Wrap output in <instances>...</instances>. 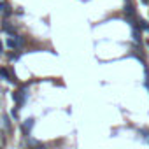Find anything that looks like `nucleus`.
<instances>
[{"instance_id": "obj_6", "label": "nucleus", "mask_w": 149, "mask_h": 149, "mask_svg": "<svg viewBox=\"0 0 149 149\" xmlns=\"http://www.w3.org/2000/svg\"><path fill=\"white\" fill-rule=\"evenodd\" d=\"M2 28H4V30H5L7 33H14V28H12V27H11L9 23H7V21H4V23H2Z\"/></svg>"}, {"instance_id": "obj_2", "label": "nucleus", "mask_w": 149, "mask_h": 149, "mask_svg": "<svg viewBox=\"0 0 149 149\" xmlns=\"http://www.w3.org/2000/svg\"><path fill=\"white\" fill-rule=\"evenodd\" d=\"M33 125H35V119H33V118H28V119L23 123V133H25V135H28V133L32 132Z\"/></svg>"}, {"instance_id": "obj_7", "label": "nucleus", "mask_w": 149, "mask_h": 149, "mask_svg": "<svg viewBox=\"0 0 149 149\" xmlns=\"http://www.w3.org/2000/svg\"><path fill=\"white\" fill-rule=\"evenodd\" d=\"M9 58H11V60H18V58H19V54H18V53H11V54H9Z\"/></svg>"}, {"instance_id": "obj_8", "label": "nucleus", "mask_w": 149, "mask_h": 149, "mask_svg": "<svg viewBox=\"0 0 149 149\" xmlns=\"http://www.w3.org/2000/svg\"><path fill=\"white\" fill-rule=\"evenodd\" d=\"M11 114H12V118H14V119H18V107H16V109H12V112H11Z\"/></svg>"}, {"instance_id": "obj_1", "label": "nucleus", "mask_w": 149, "mask_h": 149, "mask_svg": "<svg viewBox=\"0 0 149 149\" xmlns=\"http://www.w3.org/2000/svg\"><path fill=\"white\" fill-rule=\"evenodd\" d=\"M25 44V39L21 37V35H16V37H9L7 39V46L11 48V49H19L21 46Z\"/></svg>"}, {"instance_id": "obj_9", "label": "nucleus", "mask_w": 149, "mask_h": 149, "mask_svg": "<svg viewBox=\"0 0 149 149\" xmlns=\"http://www.w3.org/2000/svg\"><path fill=\"white\" fill-rule=\"evenodd\" d=\"M2 49H4V44H2V40H0V53H2Z\"/></svg>"}, {"instance_id": "obj_10", "label": "nucleus", "mask_w": 149, "mask_h": 149, "mask_svg": "<svg viewBox=\"0 0 149 149\" xmlns=\"http://www.w3.org/2000/svg\"><path fill=\"white\" fill-rule=\"evenodd\" d=\"M147 2H149V0H142V4H147Z\"/></svg>"}, {"instance_id": "obj_5", "label": "nucleus", "mask_w": 149, "mask_h": 149, "mask_svg": "<svg viewBox=\"0 0 149 149\" xmlns=\"http://www.w3.org/2000/svg\"><path fill=\"white\" fill-rule=\"evenodd\" d=\"M137 23H139V27H140L142 30H146V32H149V23H147V21H144V19H139V21H137Z\"/></svg>"}, {"instance_id": "obj_3", "label": "nucleus", "mask_w": 149, "mask_h": 149, "mask_svg": "<svg viewBox=\"0 0 149 149\" xmlns=\"http://www.w3.org/2000/svg\"><path fill=\"white\" fill-rule=\"evenodd\" d=\"M0 14H4V16H11L9 5H7V2H4V0H0Z\"/></svg>"}, {"instance_id": "obj_4", "label": "nucleus", "mask_w": 149, "mask_h": 149, "mask_svg": "<svg viewBox=\"0 0 149 149\" xmlns=\"http://www.w3.org/2000/svg\"><path fill=\"white\" fill-rule=\"evenodd\" d=\"M11 76H12V74H11L5 67H0V77H2V79H7V81H9V79H11Z\"/></svg>"}]
</instances>
